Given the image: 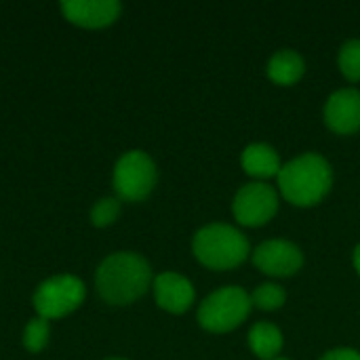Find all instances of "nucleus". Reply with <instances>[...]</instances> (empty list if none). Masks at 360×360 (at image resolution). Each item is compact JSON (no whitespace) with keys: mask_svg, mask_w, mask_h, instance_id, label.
I'll list each match as a JSON object with an SVG mask.
<instances>
[{"mask_svg":"<svg viewBox=\"0 0 360 360\" xmlns=\"http://www.w3.org/2000/svg\"><path fill=\"white\" fill-rule=\"evenodd\" d=\"M352 262H354V268H356V272H359L360 276V245H356V249L352 253Z\"/></svg>","mask_w":360,"mask_h":360,"instance_id":"obj_20","label":"nucleus"},{"mask_svg":"<svg viewBox=\"0 0 360 360\" xmlns=\"http://www.w3.org/2000/svg\"><path fill=\"white\" fill-rule=\"evenodd\" d=\"M152 283L150 264L131 251L108 255L95 274L97 293L112 306H127L139 300Z\"/></svg>","mask_w":360,"mask_h":360,"instance_id":"obj_1","label":"nucleus"},{"mask_svg":"<svg viewBox=\"0 0 360 360\" xmlns=\"http://www.w3.org/2000/svg\"><path fill=\"white\" fill-rule=\"evenodd\" d=\"M249 348L262 360H276L283 350V331L272 323H255L249 329Z\"/></svg>","mask_w":360,"mask_h":360,"instance_id":"obj_14","label":"nucleus"},{"mask_svg":"<svg viewBox=\"0 0 360 360\" xmlns=\"http://www.w3.org/2000/svg\"><path fill=\"white\" fill-rule=\"evenodd\" d=\"M251 257H253V264L257 270H262L268 276H276V278L293 276L304 266L302 249L295 243L285 240V238L264 240L262 245L255 247Z\"/></svg>","mask_w":360,"mask_h":360,"instance_id":"obj_8","label":"nucleus"},{"mask_svg":"<svg viewBox=\"0 0 360 360\" xmlns=\"http://www.w3.org/2000/svg\"><path fill=\"white\" fill-rule=\"evenodd\" d=\"M338 65L340 72L350 80H360V38H350L342 44L340 55H338Z\"/></svg>","mask_w":360,"mask_h":360,"instance_id":"obj_16","label":"nucleus"},{"mask_svg":"<svg viewBox=\"0 0 360 360\" xmlns=\"http://www.w3.org/2000/svg\"><path fill=\"white\" fill-rule=\"evenodd\" d=\"M281 196L295 207L319 205L333 186V169L329 160L316 152H306L285 162L278 173Z\"/></svg>","mask_w":360,"mask_h":360,"instance_id":"obj_2","label":"nucleus"},{"mask_svg":"<svg viewBox=\"0 0 360 360\" xmlns=\"http://www.w3.org/2000/svg\"><path fill=\"white\" fill-rule=\"evenodd\" d=\"M276 360H289V359H281V356H278V359H276Z\"/></svg>","mask_w":360,"mask_h":360,"instance_id":"obj_22","label":"nucleus"},{"mask_svg":"<svg viewBox=\"0 0 360 360\" xmlns=\"http://www.w3.org/2000/svg\"><path fill=\"white\" fill-rule=\"evenodd\" d=\"M266 72H268V78L272 82L289 86V84H295L297 80H302V76L306 72V61L297 51L281 49L270 57Z\"/></svg>","mask_w":360,"mask_h":360,"instance_id":"obj_13","label":"nucleus"},{"mask_svg":"<svg viewBox=\"0 0 360 360\" xmlns=\"http://www.w3.org/2000/svg\"><path fill=\"white\" fill-rule=\"evenodd\" d=\"M49 342V321L38 316V319H32L23 331V346L27 352L36 354L40 352Z\"/></svg>","mask_w":360,"mask_h":360,"instance_id":"obj_17","label":"nucleus"},{"mask_svg":"<svg viewBox=\"0 0 360 360\" xmlns=\"http://www.w3.org/2000/svg\"><path fill=\"white\" fill-rule=\"evenodd\" d=\"M251 302L255 308L264 310V312H272L285 306L287 302V291L276 285V283H262L253 289L251 293Z\"/></svg>","mask_w":360,"mask_h":360,"instance_id":"obj_15","label":"nucleus"},{"mask_svg":"<svg viewBox=\"0 0 360 360\" xmlns=\"http://www.w3.org/2000/svg\"><path fill=\"white\" fill-rule=\"evenodd\" d=\"M108 360H124V359H108Z\"/></svg>","mask_w":360,"mask_h":360,"instance_id":"obj_21","label":"nucleus"},{"mask_svg":"<svg viewBox=\"0 0 360 360\" xmlns=\"http://www.w3.org/2000/svg\"><path fill=\"white\" fill-rule=\"evenodd\" d=\"M156 177L154 160L141 150H131L122 154L114 167V190L118 198L137 202L150 196L156 186Z\"/></svg>","mask_w":360,"mask_h":360,"instance_id":"obj_5","label":"nucleus"},{"mask_svg":"<svg viewBox=\"0 0 360 360\" xmlns=\"http://www.w3.org/2000/svg\"><path fill=\"white\" fill-rule=\"evenodd\" d=\"M278 211V194L266 181H249L238 188L232 200L234 219L247 228H259L268 224Z\"/></svg>","mask_w":360,"mask_h":360,"instance_id":"obj_7","label":"nucleus"},{"mask_svg":"<svg viewBox=\"0 0 360 360\" xmlns=\"http://www.w3.org/2000/svg\"><path fill=\"white\" fill-rule=\"evenodd\" d=\"M152 287L156 304L171 314H184L194 304V285L177 272L158 274Z\"/></svg>","mask_w":360,"mask_h":360,"instance_id":"obj_10","label":"nucleus"},{"mask_svg":"<svg viewBox=\"0 0 360 360\" xmlns=\"http://www.w3.org/2000/svg\"><path fill=\"white\" fill-rule=\"evenodd\" d=\"M63 15L82 27H103L118 19V0H65L61 2Z\"/></svg>","mask_w":360,"mask_h":360,"instance_id":"obj_11","label":"nucleus"},{"mask_svg":"<svg viewBox=\"0 0 360 360\" xmlns=\"http://www.w3.org/2000/svg\"><path fill=\"white\" fill-rule=\"evenodd\" d=\"M118 215H120V200L114 196H108V198H101L95 202V207L91 211V221L97 228H105L112 221H116Z\"/></svg>","mask_w":360,"mask_h":360,"instance_id":"obj_18","label":"nucleus"},{"mask_svg":"<svg viewBox=\"0 0 360 360\" xmlns=\"http://www.w3.org/2000/svg\"><path fill=\"white\" fill-rule=\"evenodd\" d=\"M253 308L251 295L236 285L219 287L202 300L198 306V325L209 333H228L234 331L243 321H247Z\"/></svg>","mask_w":360,"mask_h":360,"instance_id":"obj_4","label":"nucleus"},{"mask_svg":"<svg viewBox=\"0 0 360 360\" xmlns=\"http://www.w3.org/2000/svg\"><path fill=\"white\" fill-rule=\"evenodd\" d=\"M325 122L338 135H352L360 129V91L340 89L325 103Z\"/></svg>","mask_w":360,"mask_h":360,"instance_id":"obj_9","label":"nucleus"},{"mask_svg":"<svg viewBox=\"0 0 360 360\" xmlns=\"http://www.w3.org/2000/svg\"><path fill=\"white\" fill-rule=\"evenodd\" d=\"M192 251L211 270H232L251 255L247 236L228 224H209L194 234Z\"/></svg>","mask_w":360,"mask_h":360,"instance_id":"obj_3","label":"nucleus"},{"mask_svg":"<svg viewBox=\"0 0 360 360\" xmlns=\"http://www.w3.org/2000/svg\"><path fill=\"white\" fill-rule=\"evenodd\" d=\"M240 165H243L245 173L255 177L257 181L278 177V173L283 169L278 152L270 143H264V141L249 143L240 154Z\"/></svg>","mask_w":360,"mask_h":360,"instance_id":"obj_12","label":"nucleus"},{"mask_svg":"<svg viewBox=\"0 0 360 360\" xmlns=\"http://www.w3.org/2000/svg\"><path fill=\"white\" fill-rule=\"evenodd\" d=\"M84 285L72 274L44 281L34 293V308L42 319H59L74 312L84 300Z\"/></svg>","mask_w":360,"mask_h":360,"instance_id":"obj_6","label":"nucleus"},{"mask_svg":"<svg viewBox=\"0 0 360 360\" xmlns=\"http://www.w3.org/2000/svg\"><path fill=\"white\" fill-rule=\"evenodd\" d=\"M319 360H360V352L354 348H333Z\"/></svg>","mask_w":360,"mask_h":360,"instance_id":"obj_19","label":"nucleus"}]
</instances>
